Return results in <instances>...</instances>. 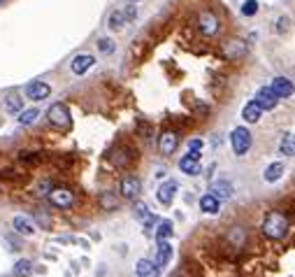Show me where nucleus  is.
Wrapping results in <instances>:
<instances>
[{
	"mask_svg": "<svg viewBox=\"0 0 295 277\" xmlns=\"http://www.w3.org/2000/svg\"><path fill=\"white\" fill-rule=\"evenodd\" d=\"M286 233H288V219H286V214L279 212V210L267 212V217L263 219V235L265 238L281 240Z\"/></svg>",
	"mask_w": 295,
	"mask_h": 277,
	"instance_id": "f257e3e1",
	"label": "nucleus"
},
{
	"mask_svg": "<svg viewBox=\"0 0 295 277\" xmlns=\"http://www.w3.org/2000/svg\"><path fill=\"white\" fill-rule=\"evenodd\" d=\"M47 116H49V123L52 126H56V128H70V110L65 107L63 103H54L52 107H49V112H47Z\"/></svg>",
	"mask_w": 295,
	"mask_h": 277,
	"instance_id": "f03ea898",
	"label": "nucleus"
},
{
	"mask_svg": "<svg viewBox=\"0 0 295 277\" xmlns=\"http://www.w3.org/2000/svg\"><path fill=\"white\" fill-rule=\"evenodd\" d=\"M230 145H232V152H235V156H244L246 152L251 149V133L246 128H235L230 135Z\"/></svg>",
	"mask_w": 295,
	"mask_h": 277,
	"instance_id": "7ed1b4c3",
	"label": "nucleus"
},
{
	"mask_svg": "<svg viewBox=\"0 0 295 277\" xmlns=\"http://www.w3.org/2000/svg\"><path fill=\"white\" fill-rule=\"evenodd\" d=\"M49 203L54 207H61V210H68L72 207L75 203V194H72L68 187H58V189H52V194H49Z\"/></svg>",
	"mask_w": 295,
	"mask_h": 277,
	"instance_id": "20e7f679",
	"label": "nucleus"
},
{
	"mask_svg": "<svg viewBox=\"0 0 295 277\" xmlns=\"http://www.w3.org/2000/svg\"><path fill=\"white\" fill-rule=\"evenodd\" d=\"M119 189H121V196L126 200H135L142 191V182L137 180V177H133V175H128V177H123L121 180V187Z\"/></svg>",
	"mask_w": 295,
	"mask_h": 277,
	"instance_id": "39448f33",
	"label": "nucleus"
},
{
	"mask_svg": "<svg viewBox=\"0 0 295 277\" xmlns=\"http://www.w3.org/2000/svg\"><path fill=\"white\" fill-rule=\"evenodd\" d=\"M198 28L202 35H207V38H212V35H216L218 33V19L214 17V14L209 12H202L198 19Z\"/></svg>",
	"mask_w": 295,
	"mask_h": 277,
	"instance_id": "423d86ee",
	"label": "nucleus"
},
{
	"mask_svg": "<svg viewBox=\"0 0 295 277\" xmlns=\"http://www.w3.org/2000/svg\"><path fill=\"white\" fill-rule=\"evenodd\" d=\"M256 103L260 105L263 110H274L276 103H279V96H276L269 86H263V89H258V93H256Z\"/></svg>",
	"mask_w": 295,
	"mask_h": 277,
	"instance_id": "0eeeda50",
	"label": "nucleus"
},
{
	"mask_svg": "<svg viewBox=\"0 0 295 277\" xmlns=\"http://www.w3.org/2000/svg\"><path fill=\"white\" fill-rule=\"evenodd\" d=\"M177 145H179V137H177V133H172V130H165L161 135V140H158V149H161L163 156H172Z\"/></svg>",
	"mask_w": 295,
	"mask_h": 277,
	"instance_id": "6e6552de",
	"label": "nucleus"
},
{
	"mask_svg": "<svg viewBox=\"0 0 295 277\" xmlns=\"http://www.w3.org/2000/svg\"><path fill=\"white\" fill-rule=\"evenodd\" d=\"M93 63H96V58L91 56V54H77V56L72 58L70 68L75 75H84V72H89L93 68Z\"/></svg>",
	"mask_w": 295,
	"mask_h": 277,
	"instance_id": "1a4fd4ad",
	"label": "nucleus"
},
{
	"mask_svg": "<svg viewBox=\"0 0 295 277\" xmlns=\"http://www.w3.org/2000/svg\"><path fill=\"white\" fill-rule=\"evenodd\" d=\"M49 93H52V86L47 82H33L26 86V96L31 100H45V98H49Z\"/></svg>",
	"mask_w": 295,
	"mask_h": 277,
	"instance_id": "9d476101",
	"label": "nucleus"
},
{
	"mask_svg": "<svg viewBox=\"0 0 295 277\" xmlns=\"http://www.w3.org/2000/svg\"><path fill=\"white\" fill-rule=\"evenodd\" d=\"M269 89L274 91L279 98H290V96H293V91H295V86H293V82H290V79H286V77H274Z\"/></svg>",
	"mask_w": 295,
	"mask_h": 277,
	"instance_id": "9b49d317",
	"label": "nucleus"
},
{
	"mask_svg": "<svg viewBox=\"0 0 295 277\" xmlns=\"http://www.w3.org/2000/svg\"><path fill=\"white\" fill-rule=\"evenodd\" d=\"M223 54L230 58V61H237V58H242L244 54H246V42H242V40H230V42L223 45Z\"/></svg>",
	"mask_w": 295,
	"mask_h": 277,
	"instance_id": "f8f14e48",
	"label": "nucleus"
},
{
	"mask_svg": "<svg viewBox=\"0 0 295 277\" xmlns=\"http://www.w3.org/2000/svg\"><path fill=\"white\" fill-rule=\"evenodd\" d=\"M12 228H14V233H19L24 238H28V235L35 233V224H33L31 219H26V217H21V214L12 219Z\"/></svg>",
	"mask_w": 295,
	"mask_h": 277,
	"instance_id": "ddd939ff",
	"label": "nucleus"
},
{
	"mask_svg": "<svg viewBox=\"0 0 295 277\" xmlns=\"http://www.w3.org/2000/svg\"><path fill=\"white\" fill-rule=\"evenodd\" d=\"M174 194H177V182H165V184L158 187L156 198H158V203H163V205H170L174 200Z\"/></svg>",
	"mask_w": 295,
	"mask_h": 277,
	"instance_id": "4468645a",
	"label": "nucleus"
},
{
	"mask_svg": "<svg viewBox=\"0 0 295 277\" xmlns=\"http://www.w3.org/2000/svg\"><path fill=\"white\" fill-rule=\"evenodd\" d=\"M260 114H263V107H260L256 100H251V103H246L242 107V119L249 123H256L258 119H260Z\"/></svg>",
	"mask_w": 295,
	"mask_h": 277,
	"instance_id": "2eb2a0df",
	"label": "nucleus"
},
{
	"mask_svg": "<svg viewBox=\"0 0 295 277\" xmlns=\"http://www.w3.org/2000/svg\"><path fill=\"white\" fill-rule=\"evenodd\" d=\"M170 258H172V245H170L167 240H161V242H158V254H156V268L167 265Z\"/></svg>",
	"mask_w": 295,
	"mask_h": 277,
	"instance_id": "dca6fc26",
	"label": "nucleus"
},
{
	"mask_svg": "<svg viewBox=\"0 0 295 277\" xmlns=\"http://www.w3.org/2000/svg\"><path fill=\"white\" fill-rule=\"evenodd\" d=\"M156 263H151L149 258H140L137 265H135V275L137 277H156Z\"/></svg>",
	"mask_w": 295,
	"mask_h": 277,
	"instance_id": "f3484780",
	"label": "nucleus"
},
{
	"mask_svg": "<svg viewBox=\"0 0 295 277\" xmlns=\"http://www.w3.org/2000/svg\"><path fill=\"white\" fill-rule=\"evenodd\" d=\"M200 210L205 214H216L218 212V198L214 194H205L200 198Z\"/></svg>",
	"mask_w": 295,
	"mask_h": 277,
	"instance_id": "a211bd4d",
	"label": "nucleus"
},
{
	"mask_svg": "<svg viewBox=\"0 0 295 277\" xmlns=\"http://www.w3.org/2000/svg\"><path fill=\"white\" fill-rule=\"evenodd\" d=\"M179 168H181V173H186V175H200V173H202L200 161H198V159H191L188 154L179 161Z\"/></svg>",
	"mask_w": 295,
	"mask_h": 277,
	"instance_id": "6ab92c4d",
	"label": "nucleus"
},
{
	"mask_svg": "<svg viewBox=\"0 0 295 277\" xmlns=\"http://www.w3.org/2000/svg\"><path fill=\"white\" fill-rule=\"evenodd\" d=\"M279 152H281L283 156L295 154V133H283L281 142H279Z\"/></svg>",
	"mask_w": 295,
	"mask_h": 277,
	"instance_id": "aec40b11",
	"label": "nucleus"
},
{
	"mask_svg": "<svg viewBox=\"0 0 295 277\" xmlns=\"http://www.w3.org/2000/svg\"><path fill=\"white\" fill-rule=\"evenodd\" d=\"M283 175V163H269L267 168H265V173H263V180L265 182H276L279 177Z\"/></svg>",
	"mask_w": 295,
	"mask_h": 277,
	"instance_id": "412c9836",
	"label": "nucleus"
},
{
	"mask_svg": "<svg viewBox=\"0 0 295 277\" xmlns=\"http://www.w3.org/2000/svg\"><path fill=\"white\" fill-rule=\"evenodd\" d=\"M135 217H137L144 226H154V221H156L154 214L149 212V207L144 205V203H137V205H135Z\"/></svg>",
	"mask_w": 295,
	"mask_h": 277,
	"instance_id": "4be33fe9",
	"label": "nucleus"
},
{
	"mask_svg": "<svg viewBox=\"0 0 295 277\" xmlns=\"http://www.w3.org/2000/svg\"><path fill=\"white\" fill-rule=\"evenodd\" d=\"M98 203H100V207H103V210H109V212L119 207V200H116V196L109 194V191H103V194H100V198H98Z\"/></svg>",
	"mask_w": 295,
	"mask_h": 277,
	"instance_id": "5701e85b",
	"label": "nucleus"
},
{
	"mask_svg": "<svg viewBox=\"0 0 295 277\" xmlns=\"http://www.w3.org/2000/svg\"><path fill=\"white\" fill-rule=\"evenodd\" d=\"M216 198H230L232 196V187L228 184V182H216V184H212V189H209Z\"/></svg>",
	"mask_w": 295,
	"mask_h": 277,
	"instance_id": "b1692460",
	"label": "nucleus"
},
{
	"mask_svg": "<svg viewBox=\"0 0 295 277\" xmlns=\"http://www.w3.org/2000/svg\"><path fill=\"white\" fill-rule=\"evenodd\" d=\"M33 272V263L28 258H19L17 263H14V275L17 277H28Z\"/></svg>",
	"mask_w": 295,
	"mask_h": 277,
	"instance_id": "393cba45",
	"label": "nucleus"
},
{
	"mask_svg": "<svg viewBox=\"0 0 295 277\" xmlns=\"http://www.w3.org/2000/svg\"><path fill=\"white\" fill-rule=\"evenodd\" d=\"M38 116H40V110L38 107H31V110H24L19 116V123L21 126H33V123L38 121Z\"/></svg>",
	"mask_w": 295,
	"mask_h": 277,
	"instance_id": "a878e982",
	"label": "nucleus"
},
{
	"mask_svg": "<svg viewBox=\"0 0 295 277\" xmlns=\"http://www.w3.org/2000/svg\"><path fill=\"white\" fill-rule=\"evenodd\" d=\"M107 24H109V28H112V31H121L123 24H126V17H123V12H119V10H116V12L109 14Z\"/></svg>",
	"mask_w": 295,
	"mask_h": 277,
	"instance_id": "bb28decb",
	"label": "nucleus"
},
{
	"mask_svg": "<svg viewBox=\"0 0 295 277\" xmlns=\"http://www.w3.org/2000/svg\"><path fill=\"white\" fill-rule=\"evenodd\" d=\"M5 110L10 114H19L21 112V98L19 96H7L5 98Z\"/></svg>",
	"mask_w": 295,
	"mask_h": 277,
	"instance_id": "cd10ccee",
	"label": "nucleus"
},
{
	"mask_svg": "<svg viewBox=\"0 0 295 277\" xmlns=\"http://www.w3.org/2000/svg\"><path fill=\"white\" fill-rule=\"evenodd\" d=\"M112 163L114 166H119V168H123V166H128V161H130V156H128V152H123V149H116V152H112Z\"/></svg>",
	"mask_w": 295,
	"mask_h": 277,
	"instance_id": "c85d7f7f",
	"label": "nucleus"
},
{
	"mask_svg": "<svg viewBox=\"0 0 295 277\" xmlns=\"http://www.w3.org/2000/svg\"><path fill=\"white\" fill-rule=\"evenodd\" d=\"M170 235H172V221H161L158 231H156V240L161 242V240H167Z\"/></svg>",
	"mask_w": 295,
	"mask_h": 277,
	"instance_id": "c756f323",
	"label": "nucleus"
},
{
	"mask_svg": "<svg viewBox=\"0 0 295 277\" xmlns=\"http://www.w3.org/2000/svg\"><path fill=\"white\" fill-rule=\"evenodd\" d=\"M256 12H258V3H256V0H246V3H242V14H244V17H253Z\"/></svg>",
	"mask_w": 295,
	"mask_h": 277,
	"instance_id": "7c9ffc66",
	"label": "nucleus"
},
{
	"mask_svg": "<svg viewBox=\"0 0 295 277\" xmlns=\"http://www.w3.org/2000/svg\"><path fill=\"white\" fill-rule=\"evenodd\" d=\"M288 28H290V19H288V17H279V19H276L274 31L279 33V35H283V33H288Z\"/></svg>",
	"mask_w": 295,
	"mask_h": 277,
	"instance_id": "2f4dec72",
	"label": "nucleus"
},
{
	"mask_svg": "<svg viewBox=\"0 0 295 277\" xmlns=\"http://www.w3.org/2000/svg\"><path fill=\"white\" fill-rule=\"evenodd\" d=\"M98 49H100L103 54H112L114 52V42H112L109 38H100L98 40Z\"/></svg>",
	"mask_w": 295,
	"mask_h": 277,
	"instance_id": "473e14b6",
	"label": "nucleus"
},
{
	"mask_svg": "<svg viewBox=\"0 0 295 277\" xmlns=\"http://www.w3.org/2000/svg\"><path fill=\"white\" fill-rule=\"evenodd\" d=\"M135 14H137V10H135V7L130 5L128 10H126V12H123V17H126V21H133V19H135Z\"/></svg>",
	"mask_w": 295,
	"mask_h": 277,
	"instance_id": "72a5a7b5",
	"label": "nucleus"
},
{
	"mask_svg": "<svg viewBox=\"0 0 295 277\" xmlns=\"http://www.w3.org/2000/svg\"><path fill=\"white\" fill-rule=\"evenodd\" d=\"M188 149H202V140H191Z\"/></svg>",
	"mask_w": 295,
	"mask_h": 277,
	"instance_id": "f704fd0d",
	"label": "nucleus"
},
{
	"mask_svg": "<svg viewBox=\"0 0 295 277\" xmlns=\"http://www.w3.org/2000/svg\"><path fill=\"white\" fill-rule=\"evenodd\" d=\"M188 156H191V159H198V161H200V156H202V154H200V149H188Z\"/></svg>",
	"mask_w": 295,
	"mask_h": 277,
	"instance_id": "c9c22d12",
	"label": "nucleus"
},
{
	"mask_svg": "<svg viewBox=\"0 0 295 277\" xmlns=\"http://www.w3.org/2000/svg\"><path fill=\"white\" fill-rule=\"evenodd\" d=\"M47 189H52V182H45V184H40V191H38V194H47Z\"/></svg>",
	"mask_w": 295,
	"mask_h": 277,
	"instance_id": "e433bc0d",
	"label": "nucleus"
},
{
	"mask_svg": "<svg viewBox=\"0 0 295 277\" xmlns=\"http://www.w3.org/2000/svg\"><path fill=\"white\" fill-rule=\"evenodd\" d=\"M130 3H137V0H130Z\"/></svg>",
	"mask_w": 295,
	"mask_h": 277,
	"instance_id": "4c0bfd02",
	"label": "nucleus"
},
{
	"mask_svg": "<svg viewBox=\"0 0 295 277\" xmlns=\"http://www.w3.org/2000/svg\"><path fill=\"white\" fill-rule=\"evenodd\" d=\"M0 3H3V0H0Z\"/></svg>",
	"mask_w": 295,
	"mask_h": 277,
	"instance_id": "58836bf2",
	"label": "nucleus"
}]
</instances>
